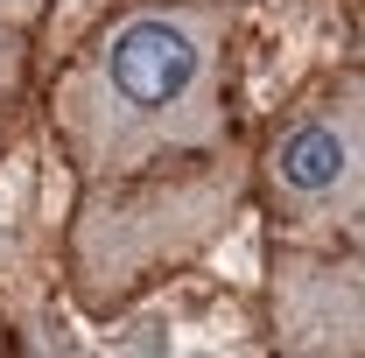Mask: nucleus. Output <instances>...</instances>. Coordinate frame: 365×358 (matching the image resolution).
<instances>
[{"instance_id": "f257e3e1", "label": "nucleus", "mask_w": 365, "mask_h": 358, "mask_svg": "<svg viewBox=\"0 0 365 358\" xmlns=\"http://www.w3.org/2000/svg\"><path fill=\"white\" fill-rule=\"evenodd\" d=\"M232 0H127L71 49L49 85V134L71 176H134L239 140Z\"/></svg>"}, {"instance_id": "f03ea898", "label": "nucleus", "mask_w": 365, "mask_h": 358, "mask_svg": "<svg viewBox=\"0 0 365 358\" xmlns=\"http://www.w3.org/2000/svg\"><path fill=\"white\" fill-rule=\"evenodd\" d=\"M246 218V148H204L134 176H91L63 218V288L106 323L148 288L190 274L232 225Z\"/></svg>"}, {"instance_id": "7ed1b4c3", "label": "nucleus", "mask_w": 365, "mask_h": 358, "mask_svg": "<svg viewBox=\"0 0 365 358\" xmlns=\"http://www.w3.org/2000/svg\"><path fill=\"white\" fill-rule=\"evenodd\" d=\"M246 204H260L267 239H365V78L351 63L267 120L260 148L246 155Z\"/></svg>"}, {"instance_id": "20e7f679", "label": "nucleus", "mask_w": 365, "mask_h": 358, "mask_svg": "<svg viewBox=\"0 0 365 358\" xmlns=\"http://www.w3.org/2000/svg\"><path fill=\"white\" fill-rule=\"evenodd\" d=\"M267 330L288 358L365 352V260L359 246L267 239Z\"/></svg>"}, {"instance_id": "39448f33", "label": "nucleus", "mask_w": 365, "mask_h": 358, "mask_svg": "<svg viewBox=\"0 0 365 358\" xmlns=\"http://www.w3.org/2000/svg\"><path fill=\"white\" fill-rule=\"evenodd\" d=\"M29 71H36V29L0 21V140L14 134V120L29 106Z\"/></svg>"}, {"instance_id": "423d86ee", "label": "nucleus", "mask_w": 365, "mask_h": 358, "mask_svg": "<svg viewBox=\"0 0 365 358\" xmlns=\"http://www.w3.org/2000/svg\"><path fill=\"white\" fill-rule=\"evenodd\" d=\"M43 14H49V0H0L7 29H43Z\"/></svg>"}, {"instance_id": "0eeeda50", "label": "nucleus", "mask_w": 365, "mask_h": 358, "mask_svg": "<svg viewBox=\"0 0 365 358\" xmlns=\"http://www.w3.org/2000/svg\"><path fill=\"white\" fill-rule=\"evenodd\" d=\"M0 352H7V330H0Z\"/></svg>"}]
</instances>
